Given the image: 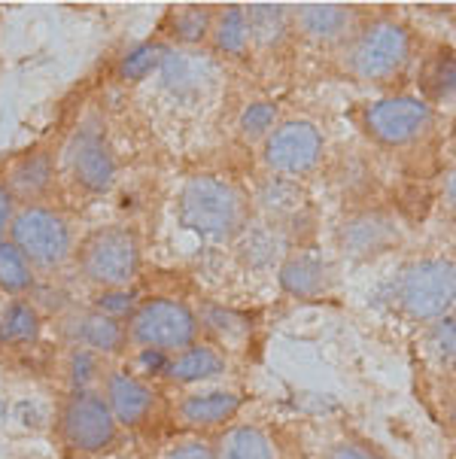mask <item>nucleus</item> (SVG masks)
Segmentation results:
<instances>
[{
	"label": "nucleus",
	"mask_w": 456,
	"mask_h": 459,
	"mask_svg": "<svg viewBox=\"0 0 456 459\" xmlns=\"http://www.w3.org/2000/svg\"><path fill=\"white\" fill-rule=\"evenodd\" d=\"M98 371H100L98 353L76 347L73 353H71V380H73V390H89V384L98 377Z\"/></svg>",
	"instance_id": "nucleus-28"
},
{
	"label": "nucleus",
	"mask_w": 456,
	"mask_h": 459,
	"mask_svg": "<svg viewBox=\"0 0 456 459\" xmlns=\"http://www.w3.org/2000/svg\"><path fill=\"white\" fill-rule=\"evenodd\" d=\"M73 177L82 189L89 192H107L116 180V159L110 146L104 143V137L95 131H82L73 140Z\"/></svg>",
	"instance_id": "nucleus-10"
},
{
	"label": "nucleus",
	"mask_w": 456,
	"mask_h": 459,
	"mask_svg": "<svg viewBox=\"0 0 456 459\" xmlns=\"http://www.w3.org/2000/svg\"><path fill=\"white\" fill-rule=\"evenodd\" d=\"M40 332V316L28 301H13L0 320V341H30Z\"/></svg>",
	"instance_id": "nucleus-24"
},
{
	"label": "nucleus",
	"mask_w": 456,
	"mask_h": 459,
	"mask_svg": "<svg viewBox=\"0 0 456 459\" xmlns=\"http://www.w3.org/2000/svg\"><path fill=\"white\" fill-rule=\"evenodd\" d=\"M107 408L113 411L116 423L122 426H141L150 411L156 408V393L143 384V380L125 375V371H113L107 377Z\"/></svg>",
	"instance_id": "nucleus-12"
},
{
	"label": "nucleus",
	"mask_w": 456,
	"mask_h": 459,
	"mask_svg": "<svg viewBox=\"0 0 456 459\" xmlns=\"http://www.w3.org/2000/svg\"><path fill=\"white\" fill-rule=\"evenodd\" d=\"M241 411V395L235 393H201V395H189L180 404V417L189 426H219L228 423L231 417Z\"/></svg>",
	"instance_id": "nucleus-17"
},
{
	"label": "nucleus",
	"mask_w": 456,
	"mask_h": 459,
	"mask_svg": "<svg viewBox=\"0 0 456 459\" xmlns=\"http://www.w3.org/2000/svg\"><path fill=\"white\" fill-rule=\"evenodd\" d=\"M30 283H34V274H30V264L22 255L10 240H0V290L4 292H28Z\"/></svg>",
	"instance_id": "nucleus-23"
},
{
	"label": "nucleus",
	"mask_w": 456,
	"mask_h": 459,
	"mask_svg": "<svg viewBox=\"0 0 456 459\" xmlns=\"http://www.w3.org/2000/svg\"><path fill=\"white\" fill-rule=\"evenodd\" d=\"M274 122H277V107L268 104V100H259V104H250V110L241 116V131H244V137L256 140V137L271 134Z\"/></svg>",
	"instance_id": "nucleus-27"
},
{
	"label": "nucleus",
	"mask_w": 456,
	"mask_h": 459,
	"mask_svg": "<svg viewBox=\"0 0 456 459\" xmlns=\"http://www.w3.org/2000/svg\"><path fill=\"white\" fill-rule=\"evenodd\" d=\"M165 459H216V450L207 441H183L168 450Z\"/></svg>",
	"instance_id": "nucleus-32"
},
{
	"label": "nucleus",
	"mask_w": 456,
	"mask_h": 459,
	"mask_svg": "<svg viewBox=\"0 0 456 459\" xmlns=\"http://www.w3.org/2000/svg\"><path fill=\"white\" fill-rule=\"evenodd\" d=\"M323 155V134L314 122L292 119L277 126L265 140V161L277 174L301 177L316 168Z\"/></svg>",
	"instance_id": "nucleus-9"
},
{
	"label": "nucleus",
	"mask_w": 456,
	"mask_h": 459,
	"mask_svg": "<svg viewBox=\"0 0 456 459\" xmlns=\"http://www.w3.org/2000/svg\"><path fill=\"white\" fill-rule=\"evenodd\" d=\"M13 216H15V198H13V192L6 189V183H0V240L10 231Z\"/></svg>",
	"instance_id": "nucleus-33"
},
{
	"label": "nucleus",
	"mask_w": 456,
	"mask_h": 459,
	"mask_svg": "<svg viewBox=\"0 0 456 459\" xmlns=\"http://www.w3.org/2000/svg\"><path fill=\"white\" fill-rule=\"evenodd\" d=\"M10 244L37 268H56L73 253V229L65 213L43 204H28L13 216Z\"/></svg>",
	"instance_id": "nucleus-3"
},
{
	"label": "nucleus",
	"mask_w": 456,
	"mask_h": 459,
	"mask_svg": "<svg viewBox=\"0 0 456 459\" xmlns=\"http://www.w3.org/2000/svg\"><path fill=\"white\" fill-rule=\"evenodd\" d=\"M180 222L189 231L211 240H228L244 229L246 204L244 195L216 177H192L176 201Z\"/></svg>",
	"instance_id": "nucleus-1"
},
{
	"label": "nucleus",
	"mask_w": 456,
	"mask_h": 459,
	"mask_svg": "<svg viewBox=\"0 0 456 459\" xmlns=\"http://www.w3.org/2000/svg\"><path fill=\"white\" fill-rule=\"evenodd\" d=\"M61 438L80 454H104L116 445L119 423L107 408L104 395L91 390H73L61 404Z\"/></svg>",
	"instance_id": "nucleus-6"
},
{
	"label": "nucleus",
	"mask_w": 456,
	"mask_h": 459,
	"mask_svg": "<svg viewBox=\"0 0 456 459\" xmlns=\"http://www.w3.org/2000/svg\"><path fill=\"white\" fill-rule=\"evenodd\" d=\"M73 338L82 350L91 353H119L128 344V332L116 316H107L100 310L82 314L73 325Z\"/></svg>",
	"instance_id": "nucleus-13"
},
{
	"label": "nucleus",
	"mask_w": 456,
	"mask_h": 459,
	"mask_svg": "<svg viewBox=\"0 0 456 459\" xmlns=\"http://www.w3.org/2000/svg\"><path fill=\"white\" fill-rule=\"evenodd\" d=\"M226 371V359L213 347H185L176 353L174 362H168V377L176 384H195Z\"/></svg>",
	"instance_id": "nucleus-18"
},
{
	"label": "nucleus",
	"mask_w": 456,
	"mask_h": 459,
	"mask_svg": "<svg viewBox=\"0 0 456 459\" xmlns=\"http://www.w3.org/2000/svg\"><path fill=\"white\" fill-rule=\"evenodd\" d=\"M432 128V107L423 98H383L366 110V131L377 143L405 146Z\"/></svg>",
	"instance_id": "nucleus-8"
},
{
	"label": "nucleus",
	"mask_w": 456,
	"mask_h": 459,
	"mask_svg": "<svg viewBox=\"0 0 456 459\" xmlns=\"http://www.w3.org/2000/svg\"><path fill=\"white\" fill-rule=\"evenodd\" d=\"M429 344L435 347V353L442 356V359H447V362L453 359L456 341H453V320L451 316H442V320L435 323V329H432V334H429Z\"/></svg>",
	"instance_id": "nucleus-29"
},
{
	"label": "nucleus",
	"mask_w": 456,
	"mask_h": 459,
	"mask_svg": "<svg viewBox=\"0 0 456 459\" xmlns=\"http://www.w3.org/2000/svg\"><path fill=\"white\" fill-rule=\"evenodd\" d=\"M211 25H213V10H204V6H189V10L176 13V37L183 43H198L211 34Z\"/></svg>",
	"instance_id": "nucleus-25"
},
{
	"label": "nucleus",
	"mask_w": 456,
	"mask_h": 459,
	"mask_svg": "<svg viewBox=\"0 0 456 459\" xmlns=\"http://www.w3.org/2000/svg\"><path fill=\"white\" fill-rule=\"evenodd\" d=\"M344 247L353 255H374L383 253L396 238V225L381 213H362L344 225Z\"/></svg>",
	"instance_id": "nucleus-14"
},
{
	"label": "nucleus",
	"mask_w": 456,
	"mask_h": 459,
	"mask_svg": "<svg viewBox=\"0 0 456 459\" xmlns=\"http://www.w3.org/2000/svg\"><path fill=\"white\" fill-rule=\"evenodd\" d=\"M292 22L316 43H338L357 30V10L341 4H301L292 10Z\"/></svg>",
	"instance_id": "nucleus-11"
},
{
	"label": "nucleus",
	"mask_w": 456,
	"mask_h": 459,
	"mask_svg": "<svg viewBox=\"0 0 456 459\" xmlns=\"http://www.w3.org/2000/svg\"><path fill=\"white\" fill-rule=\"evenodd\" d=\"M408 56H411L408 30L396 22H374L353 40L347 52V67L359 80L383 82L408 65Z\"/></svg>",
	"instance_id": "nucleus-7"
},
{
	"label": "nucleus",
	"mask_w": 456,
	"mask_h": 459,
	"mask_svg": "<svg viewBox=\"0 0 456 459\" xmlns=\"http://www.w3.org/2000/svg\"><path fill=\"white\" fill-rule=\"evenodd\" d=\"M52 177H56V168H52V155L37 150V152H25L10 170V183L6 189L22 198H40L46 189L52 186Z\"/></svg>",
	"instance_id": "nucleus-16"
},
{
	"label": "nucleus",
	"mask_w": 456,
	"mask_h": 459,
	"mask_svg": "<svg viewBox=\"0 0 456 459\" xmlns=\"http://www.w3.org/2000/svg\"><path fill=\"white\" fill-rule=\"evenodd\" d=\"M329 283V268L323 259H316L311 253L292 255L283 262L280 268V286L296 299H316Z\"/></svg>",
	"instance_id": "nucleus-15"
},
{
	"label": "nucleus",
	"mask_w": 456,
	"mask_h": 459,
	"mask_svg": "<svg viewBox=\"0 0 456 459\" xmlns=\"http://www.w3.org/2000/svg\"><path fill=\"white\" fill-rule=\"evenodd\" d=\"M216 459H274V445L256 426H235L222 435Z\"/></svg>",
	"instance_id": "nucleus-20"
},
{
	"label": "nucleus",
	"mask_w": 456,
	"mask_h": 459,
	"mask_svg": "<svg viewBox=\"0 0 456 459\" xmlns=\"http://www.w3.org/2000/svg\"><path fill=\"white\" fill-rule=\"evenodd\" d=\"M128 341H134L143 350H156V353H171V350L192 347L198 334V320L183 301L171 299H152L143 301L141 307L131 314L128 323Z\"/></svg>",
	"instance_id": "nucleus-5"
},
{
	"label": "nucleus",
	"mask_w": 456,
	"mask_h": 459,
	"mask_svg": "<svg viewBox=\"0 0 456 459\" xmlns=\"http://www.w3.org/2000/svg\"><path fill=\"white\" fill-rule=\"evenodd\" d=\"M244 19H246V30H250V40H256L262 46H274L286 37L292 15L283 4H253L244 6Z\"/></svg>",
	"instance_id": "nucleus-19"
},
{
	"label": "nucleus",
	"mask_w": 456,
	"mask_h": 459,
	"mask_svg": "<svg viewBox=\"0 0 456 459\" xmlns=\"http://www.w3.org/2000/svg\"><path fill=\"white\" fill-rule=\"evenodd\" d=\"M131 305H134V295L125 292V290H107V295H100L98 299V310L107 316L125 314Z\"/></svg>",
	"instance_id": "nucleus-31"
},
{
	"label": "nucleus",
	"mask_w": 456,
	"mask_h": 459,
	"mask_svg": "<svg viewBox=\"0 0 456 459\" xmlns=\"http://www.w3.org/2000/svg\"><path fill=\"white\" fill-rule=\"evenodd\" d=\"M323 459H383V456L377 450L359 445V441H338V445H331L326 450Z\"/></svg>",
	"instance_id": "nucleus-30"
},
{
	"label": "nucleus",
	"mask_w": 456,
	"mask_h": 459,
	"mask_svg": "<svg viewBox=\"0 0 456 459\" xmlns=\"http://www.w3.org/2000/svg\"><path fill=\"white\" fill-rule=\"evenodd\" d=\"M456 295V271L451 259H420L399 274L396 299L408 316L426 323L451 314Z\"/></svg>",
	"instance_id": "nucleus-4"
},
{
	"label": "nucleus",
	"mask_w": 456,
	"mask_h": 459,
	"mask_svg": "<svg viewBox=\"0 0 456 459\" xmlns=\"http://www.w3.org/2000/svg\"><path fill=\"white\" fill-rule=\"evenodd\" d=\"M159 70H161V80H165L168 89L189 91V89H198V82L204 80L207 61L195 56V52H165Z\"/></svg>",
	"instance_id": "nucleus-22"
},
{
	"label": "nucleus",
	"mask_w": 456,
	"mask_h": 459,
	"mask_svg": "<svg viewBox=\"0 0 456 459\" xmlns=\"http://www.w3.org/2000/svg\"><path fill=\"white\" fill-rule=\"evenodd\" d=\"M211 34H213V43L219 52H226V56H244L246 46H250V30H246L244 6H226V10L216 13Z\"/></svg>",
	"instance_id": "nucleus-21"
},
{
	"label": "nucleus",
	"mask_w": 456,
	"mask_h": 459,
	"mask_svg": "<svg viewBox=\"0 0 456 459\" xmlns=\"http://www.w3.org/2000/svg\"><path fill=\"white\" fill-rule=\"evenodd\" d=\"M6 417V402H0V420Z\"/></svg>",
	"instance_id": "nucleus-34"
},
{
	"label": "nucleus",
	"mask_w": 456,
	"mask_h": 459,
	"mask_svg": "<svg viewBox=\"0 0 456 459\" xmlns=\"http://www.w3.org/2000/svg\"><path fill=\"white\" fill-rule=\"evenodd\" d=\"M161 56H165L161 46L143 43V46H137L134 52H128L119 67V74L125 76V80H143V76H150L152 70L161 65Z\"/></svg>",
	"instance_id": "nucleus-26"
},
{
	"label": "nucleus",
	"mask_w": 456,
	"mask_h": 459,
	"mask_svg": "<svg viewBox=\"0 0 456 459\" xmlns=\"http://www.w3.org/2000/svg\"><path fill=\"white\" fill-rule=\"evenodd\" d=\"M80 268L89 283L100 290H125L141 271V244L137 235L122 225H107L82 240Z\"/></svg>",
	"instance_id": "nucleus-2"
}]
</instances>
